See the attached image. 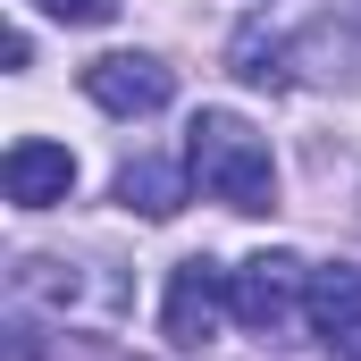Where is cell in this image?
<instances>
[{
	"label": "cell",
	"mask_w": 361,
	"mask_h": 361,
	"mask_svg": "<svg viewBox=\"0 0 361 361\" xmlns=\"http://www.w3.org/2000/svg\"><path fill=\"white\" fill-rule=\"evenodd\" d=\"M185 169H193V185H202L210 202H227V210H244V219L277 210V160H269V143H261L235 109H202V118L185 126Z\"/></svg>",
	"instance_id": "6da1fadb"
},
{
	"label": "cell",
	"mask_w": 361,
	"mask_h": 361,
	"mask_svg": "<svg viewBox=\"0 0 361 361\" xmlns=\"http://www.w3.org/2000/svg\"><path fill=\"white\" fill-rule=\"evenodd\" d=\"M227 277H235V269H219V261H202V252L169 269V302H160V336H169L177 353L210 345V336H219V319H235V302H227Z\"/></svg>",
	"instance_id": "7a4b0ae2"
},
{
	"label": "cell",
	"mask_w": 361,
	"mask_h": 361,
	"mask_svg": "<svg viewBox=\"0 0 361 361\" xmlns=\"http://www.w3.org/2000/svg\"><path fill=\"white\" fill-rule=\"evenodd\" d=\"M302 286H311V269H302L294 252H252L244 269L227 277V302H235V319H244L252 336H277L286 311L302 302Z\"/></svg>",
	"instance_id": "3957f363"
},
{
	"label": "cell",
	"mask_w": 361,
	"mask_h": 361,
	"mask_svg": "<svg viewBox=\"0 0 361 361\" xmlns=\"http://www.w3.org/2000/svg\"><path fill=\"white\" fill-rule=\"evenodd\" d=\"M85 92L109 109V118H160V109L177 101V76H169L152 51H109V59L85 68Z\"/></svg>",
	"instance_id": "277c9868"
},
{
	"label": "cell",
	"mask_w": 361,
	"mask_h": 361,
	"mask_svg": "<svg viewBox=\"0 0 361 361\" xmlns=\"http://www.w3.org/2000/svg\"><path fill=\"white\" fill-rule=\"evenodd\" d=\"M0 185H8V202H17V210H51V202H68V193H76V152H68V143H51V135H25V143H8Z\"/></svg>",
	"instance_id": "5b68a950"
},
{
	"label": "cell",
	"mask_w": 361,
	"mask_h": 361,
	"mask_svg": "<svg viewBox=\"0 0 361 361\" xmlns=\"http://www.w3.org/2000/svg\"><path fill=\"white\" fill-rule=\"evenodd\" d=\"M302 319H311V336H328V345L361 336V269H353V261L311 269V286H302Z\"/></svg>",
	"instance_id": "8992f818"
},
{
	"label": "cell",
	"mask_w": 361,
	"mask_h": 361,
	"mask_svg": "<svg viewBox=\"0 0 361 361\" xmlns=\"http://www.w3.org/2000/svg\"><path fill=\"white\" fill-rule=\"evenodd\" d=\"M185 177L193 169H169V160H126L118 169V202L143 210V219H177L185 210Z\"/></svg>",
	"instance_id": "52a82bcc"
},
{
	"label": "cell",
	"mask_w": 361,
	"mask_h": 361,
	"mask_svg": "<svg viewBox=\"0 0 361 361\" xmlns=\"http://www.w3.org/2000/svg\"><path fill=\"white\" fill-rule=\"evenodd\" d=\"M227 59H235V76H244V85H269V92L286 85V51H277V34H261V25H244Z\"/></svg>",
	"instance_id": "ba28073f"
},
{
	"label": "cell",
	"mask_w": 361,
	"mask_h": 361,
	"mask_svg": "<svg viewBox=\"0 0 361 361\" xmlns=\"http://www.w3.org/2000/svg\"><path fill=\"white\" fill-rule=\"evenodd\" d=\"M42 17H59V25H109L118 17V0H34Z\"/></svg>",
	"instance_id": "9c48e42d"
},
{
	"label": "cell",
	"mask_w": 361,
	"mask_h": 361,
	"mask_svg": "<svg viewBox=\"0 0 361 361\" xmlns=\"http://www.w3.org/2000/svg\"><path fill=\"white\" fill-rule=\"evenodd\" d=\"M336 361H361V336H345V345H336Z\"/></svg>",
	"instance_id": "30bf717a"
}]
</instances>
